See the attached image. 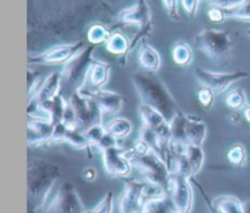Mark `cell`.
Returning <instances> with one entry per match:
<instances>
[{"label": "cell", "instance_id": "6da1fadb", "mask_svg": "<svg viewBox=\"0 0 250 213\" xmlns=\"http://www.w3.org/2000/svg\"><path fill=\"white\" fill-rule=\"evenodd\" d=\"M132 83L141 103L148 104L158 109L168 124L172 122L176 115L180 113L177 102L161 78L151 71H136L132 73Z\"/></svg>", "mask_w": 250, "mask_h": 213}, {"label": "cell", "instance_id": "7a4b0ae2", "mask_svg": "<svg viewBox=\"0 0 250 213\" xmlns=\"http://www.w3.org/2000/svg\"><path fill=\"white\" fill-rule=\"evenodd\" d=\"M61 175L58 164L45 159H33L27 168L28 213H42L48 203L51 189Z\"/></svg>", "mask_w": 250, "mask_h": 213}, {"label": "cell", "instance_id": "3957f363", "mask_svg": "<svg viewBox=\"0 0 250 213\" xmlns=\"http://www.w3.org/2000/svg\"><path fill=\"white\" fill-rule=\"evenodd\" d=\"M126 156L131 161L132 166L141 174L143 180L163 189L165 192L168 193L171 169L167 162L160 154L153 149L144 154L134 153L132 149H128L126 151Z\"/></svg>", "mask_w": 250, "mask_h": 213}, {"label": "cell", "instance_id": "277c9868", "mask_svg": "<svg viewBox=\"0 0 250 213\" xmlns=\"http://www.w3.org/2000/svg\"><path fill=\"white\" fill-rule=\"evenodd\" d=\"M94 49V44H88L82 51H80L67 64L63 65L61 70V77H62L61 95H65L67 99L71 95L82 91L83 86L87 85L90 68L94 63L93 59Z\"/></svg>", "mask_w": 250, "mask_h": 213}, {"label": "cell", "instance_id": "5b68a950", "mask_svg": "<svg viewBox=\"0 0 250 213\" xmlns=\"http://www.w3.org/2000/svg\"><path fill=\"white\" fill-rule=\"evenodd\" d=\"M165 193L167 192L148 181L131 179L125 184V189L119 198V213H141L146 198Z\"/></svg>", "mask_w": 250, "mask_h": 213}, {"label": "cell", "instance_id": "8992f818", "mask_svg": "<svg viewBox=\"0 0 250 213\" xmlns=\"http://www.w3.org/2000/svg\"><path fill=\"white\" fill-rule=\"evenodd\" d=\"M194 46L211 60L225 58L231 51L232 42L229 34L224 29H203L195 36Z\"/></svg>", "mask_w": 250, "mask_h": 213}, {"label": "cell", "instance_id": "52a82bcc", "mask_svg": "<svg viewBox=\"0 0 250 213\" xmlns=\"http://www.w3.org/2000/svg\"><path fill=\"white\" fill-rule=\"evenodd\" d=\"M68 103L73 108L77 121V129L85 131L90 126L103 124V113L97 103L84 92L78 91L68 98Z\"/></svg>", "mask_w": 250, "mask_h": 213}, {"label": "cell", "instance_id": "ba28073f", "mask_svg": "<svg viewBox=\"0 0 250 213\" xmlns=\"http://www.w3.org/2000/svg\"><path fill=\"white\" fill-rule=\"evenodd\" d=\"M84 205L70 181H63L42 213H85Z\"/></svg>", "mask_w": 250, "mask_h": 213}, {"label": "cell", "instance_id": "9c48e42d", "mask_svg": "<svg viewBox=\"0 0 250 213\" xmlns=\"http://www.w3.org/2000/svg\"><path fill=\"white\" fill-rule=\"evenodd\" d=\"M119 20L124 24H134V26L139 27V31L133 39L131 41V50L136 48L137 44L142 41V39L146 38L149 34L153 31V22H151V15L150 10H149L148 2L146 0H138L134 6L129 7V9L124 10L120 14Z\"/></svg>", "mask_w": 250, "mask_h": 213}, {"label": "cell", "instance_id": "30bf717a", "mask_svg": "<svg viewBox=\"0 0 250 213\" xmlns=\"http://www.w3.org/2000/svg\"><path fill=\"white\" fill-rule=\"evenodd\" d=\"M195 78L202 85L211 90L215 95L224 93L229 90L233 83L247 78L249 76L248 71H232V72H217V71L207 70L200 66H197L194 70Z\"/></svg>", "mask_w": 250, "mask_h": 213}, {"label": "cell", "instance_id": "8fae6325", "mask_svg": "<svg viewBox=\"0 0 250 213\" xmlns=\"http://www.w3.org/2000/svg\"><path fill=\"white\" fill-rule=\"evenodd\" d=\"M87 46L88 44H85L84 42L80 41L76 42V43L53 47V48L48 49V50L39 54V55L29 56L28 64H31V65L49 66L65 65V64H67L73 56H76L80 51H82Z\"/></svg>", "mask_w": 250, "mask_h": 213}, {"label": "cell", "instance_id": "7c38bea8", "mask_svg": "<svg viewBox=\"0 0 250 213\" xmlns=\"http://www.w3.org/2000/svg\"><path fill=\"white\" fill-rule=\"evenodd\" d=\"M189 179L182 174L171 171L168 195L171 196V200L175 203L178 213L192 212L193 203H194V191Z\"/></svg>", "mask_w": 250, "mask_h": 213}, {"label": "cell", "instance_id": "4fadbf2b", "mask_svg": "<svg viewBox=\"0 0 250 213\" xmlns=\"http://www.w3.org/2000/svg\"><path fill=\"white\" fill-rule=\"evenodd\" d=\"M102 154L103 166L107 175L111 178H126L131 174L133 166L126 156V149L116 144L102 151Z\"/></svg>", "mask_w": 250, "mask_h": 213}, {"label": "cell", "instance_id": "5bb4252c", "mask_svg": "<svg viewBox=\"0 0 250 213\" xmlns=\"http://www.w3.org/2000/svg\"><path fill=\"white\" fill-rule=\"evenodd\" d=\"M61 87H62V77H61V71H53L49 73L43 81L41 86L34 93L33 97L28 99V107H34V105L42 104L44 102L54 99L61 95Z\"/></svg>", "mask_w": 250, "mask_h": 213}, {"label": "cell", "instance_id": "9a60e30c", "mask_svg": "<svg viewBox=\"0 0 250 213\" xmlns=\"http://www.w3.org/2000/svg\"><path fill=\"white\" fill-rule=\"evenodd\" d=\"M55 125L50 121L29 118L28 120V144L43 146L53 143Z\"/></svg>", "mask_w": 250, "mask_h": 213}, {"label": "cell", "instance_id": "2e32d148", "mask_svg": "<svg viewBox=\"0 0 250 213\" xmlns=\"http://www.w3.org/2000/svg\"><path fill=\"white\" fill-rule=\"evenodd\" d=\"M100 108L103 114L116 115L121 112L124 107V98L121 95L114 92V91L98 90L85 92Z\"/></svg>", "mask_w": 250, "mask_h": 213}, {"label": "cell", "instance_id": "e0dca14e", "mask_svg": "<svg viewBox=\"0 0 250 213\" xmlns=\"http://www.w3.org/2000/svg\"><path fill=\"white\" fill-rule=\"evenodd\" d=\"M186 139H187V144L203 146L207 139V124L195 115H187Z\"/></svg>", "mask_w": 250, "mask_h": 213}, {"label": "cell", "instance_id": "ac0fdd59", "mask_svg": "<svg viewBox=\"0 0 250 213\" xmlns=\"http://www.w3.org/2000/svg\"><path fill=\"white\" fill-rule=\"evenodd\" d=\"M141 213H178V211L171 200V196L165 193V195L146 198Z\"/></svg>", "mask_w": 250, "mask_h": 213}, {"label": "cell", "instance_id": "d6986e66", "mask_svg": "<svg viewBox=\"0 0 250 213\" xmlns=\"http://www.w3.org/2000/svg\"><path fill=\"white\" fill-rule=\"evenodd\" d=\"M111 72V66L104 61H94L88 76V85L92 91L102 90L107 83Z\"/></svg>", "mask_w": 250, "mask_h": 213}, {"label": "cell", "instance_id": "ffe728a7", "mask_svg": "<svg viewBox=\"0 0 250 213\" xmlns=\"http://www.w3.org/2000/svg\"><path fill=\"white\" fill-rule=\"evenodd\" d=\"M138 63L144 70L156 72L161 68V56L154 47L143 43L138 50Z\"/></svg>", "mask_w": 250, "mask_h": 213}, {"label": "cell", "instance_id": "44dd1931", "mask_svg": "<svg viewBox=\"0 0 250 213\" xmlns=\"http://www.w3.org/2000/svg\"><path fill=\"white\" fill-rule=\"evenodd\" d=\"M212 207L217 213H244L243 202L232 195L217 196L212 200Z\"/></svg>", "mask_w": 250, "mask_h": 213}, {"label": "cell", "instance_id": "7402d4cb", "mask_svg": "<svg viewBox=\"0 0 250 213\" xmlns=\"http://www.w3.org/2000/svg\"><path fill=\"white\" fill-rule=\"evenodd\" d=\"M105 48L109 53L125 59L131 50V42H128L126 36H124L122 33L115 32V33L110 34L107 41L105 42Z\"/></svg>", "mask_w": 250, "mask_h": 213}, {"label": "cell", "instance_id": "603a6c76", "mask_svg": "<svg viewBox=\"0 0 250 213\" xmlns=\"http://www.w3.org/2000/svg\"><path fill=\"white\" fill-rule=\"evenodd\" d=\"M138 113L139 117H141L142 124L148 127H151V129H158L159 126L167 122L165 118H164V115L158 109L151 107V105L141 103V105L138 107Z\"/></svg>", "mask_w": 250, "mask_h": 213}, {"label": "cell", "instance_id": "cb8c5ba5", "mask_svg": "<svg viewBox=\"0 0 250 213\" xmlns=\"http://www.w3.org/2000/svg\"><path fill=\"white\" fill-rule=\"evenodd\" d=\"M105 130H106L107 134H110L111 136H114L117 141L125 139V137L128 136L129 134L133 130V125L129 121L128 119L122 117L114 118L112 120H110L106 125H104Z\"/></svg>", "mask_w": 250, "mask_h": 213}, {"label": "cell", "instance_id": "d4e9b609", "mask_svg": "<svg viewBox=\"0 0 250 213\" xmlns=\"http://www.w3.org/2000/svg\"><path fill=\"white\" fill-rule=\"evenodd\" d=\"M186 157L192 168L193 175H197L202 170L203 166L205 163V153L203 146H197V144H188L185 151Z\"/></svg>", "mask_w": 250, "mask_h": 213}, {"label": "cell", "instance_id": "484cf974", "mask_svg": "<svg viewBox=\"0 0 250 213\" xmlns=\"http://www.w3.org/2000/svg\"><path fill=\"white\" fill-rule=\"evenodd\" d=\"M61 142L68 143L70 146L75 147L77 149H85L90 147L84 132L78 129H67V127H65L62 136H61Z\"/></svg>", "mask_w": 250, "mask_h": 213}, {"label": "cell", "instance_id": "4316f807", "mask_svg": "<svg viewBox=\"0 0 250 213\" xmlns=\"http://www.w3.org/2000/svg\"><path fill=\"white\" fill-rule=\"evenodd\" d=\"M193 50L185 42H178L173 46L172 59L178 66H189L193 63Z\"/></svg>", "mask_w": 250, "mask_h": 213}, {"label": "cell", "instance_id": "83f0119b", "mask_svg": "<svg viewBox=\"0 0 250 213\" xmlns=\"http://www.w3.org/2000/svg\"><path fill=\"white\" fill-rule=\"evenodd\" d=\"M225 103L233 110H241L247 107V95L242 88H234L225 97Z\"/></svg>", "mask_w": 250, "mask_h": 213}, {"label": "cell", "instance_id": "f1b7e54d", "mask_svg": "<svg viewBox=\"0 0 250 213\" xmlns=\"http://www.w3.org/2000/svg\"><path fill=\"white\" fill-rule=\"evenodd\" d=\"M227 161L231 166L236 168H242L246 166L247 162V151L246 147L241 143L233 144L227 152Z\"/></svg>", "mask_w": 250, "mask_h": 213}, {"label": "cell", "instance_id": "f546056e", "mask_svg": "<svg viewBox=\"0 0 250 213\" xmlns=\"http://www.w3.org/2000/svg\"><path fill=\"white\" fill-rule=\"evenodd\" d=\"M110 32L109 29L106 28L103 24H92L89 27L87 32V38L89 44H94V46H98V44L105 43L107 41V38L110 37Z\"/></svg>", "mask_w": 250, "mask_h": 213}, {"label": "cell", "instance_id": "4dcf8cb0", "mask_svg": "<svg viewBox=\"0 0 250 213\" xmlns=\"http://www.w3.org/2000/svg\"><path fill=\"white\" fill-rule=\"evenodd\" d=\"M225 17L241 20V21H250V0H246L232 9L225 10Z\"/></svg>", "mask_w": 250, "mask_h": 213}, {"label": "cell", "instance_id": "1f68e13d", "mask_svg": "<svg viewBox=\"0 0 250 213\" xmlns=\"http://www.w3.org/2000/svg\"><path fill=\"white\" fill-rule=\"evenodd\" d=\"M83 132H84L90 147H95V148H97L99 142L102 141L104 135L106 134V130H105V126L103 124H97L94 125V126H90L89 129H87Z\"/></svg>", "mask_w": 250, "mask_h": 213}, {"label": "cell", "instance_id": "d6a6232c", "mask_svg": "<svg viewBox=\"0 0 250 213\" xmlns=\"http://www.w3.org/2000/svg\"><path fill=\"white\" fill-rule=\"evenodd\" d=\"M114 212V192L107 191L102 200L93 210L87 211L85 213H112Z\"/></svg>", "mask_w": 250, "mask_h": 213}, {"label": "cell", "instance_id": "836d02e7", "mask_svg": "<svg viewBox=\"0 0 250 213\" xmlns=\"http://www.w3.org/2000/svg\"><path fill=\"white\" fill-rule=\"evenodd\" d=\"M198 100L200 102V104L204 108H210L214 104L215 100V93L207 87H202L198 91Z\"/></svg>", "mask_w": 250, "mask_h": 213}, {"label": "cell", "instance_id": "e575fe53", "mask_svg": "<svg viewBox=\"0 0 250 213\" xmlns=\"http://www.w3.org/2000/svg\"><path fill=\"white\" fill-rule=\"evenodd\" d=\"M209 4V6H216L221 7L224 10L232 9V7L237 6V5L242 4L246 0H205Z\"/></svg>", "mask_w": 250, "mask_h": 213}, {"label": "cell", "instance_id": "d590c367", "mask_svg": "<svg viewBox=\"0 0 250 213\" xmlns=\"http://www.w3.org/2000/svg\"><path fill=\"white\" fill-rule=\"evenodd\" d=\"M163 1L164 7H165L166 12L168 16L172 20L178 21L180 16H178V9H177V0H161Z\"/></svg>", "mask_w": 250, "mask_h": 213}, {"label": "cell", "instance_id": "8d00e7d4", "mask_svg": "<svg viewBox=\"0 0 250 213\" xmlns=\"http://www.w3.org/2000/svg\"><path fill=\"white\" fill-rule=\"evenodd\" d=\"M208 15H209V19L212 22H222L224 20H226L225 17V10L221 7L216 6H210L208 10Z\"/></svg>", "mask_w": 250, "mask_h": 213}, {"label": "cell", "instance_id": "74e56055", "mask_svg": "<svg viewBox=\"0 0 250 213\" xmlns=\"http://www.w3.org/2000/svg\"><path fill=\"white\" fill-rule=\"evenodd\" d=\"M117 140L115 139L114 136H111V135L110 134H105L104 135V137H103L102 139V141L99 142V144H98L97 146V149L98 151H104V149H106V148H109V147H111V146H116L117 144Z\"/></svg>", "mask_w": 250, "mask_h": 213}, {"label": "cell", "instance_id": "f35d334b", "mask_svg": "<svg viewBox=\"0 0 250 213\" xmlns=\"http://www.w3.org/2000/svg\"><path fill=\"white\" fill-rule=\"evenodd\" d=\"M202 0H182V7L189 16H194Z\"/></svg>", "mask_w": 250, "mask_h": 213}, {"label": "cell", "instance_id": "ab89813d", "mask_svg": "<svg viewBox=\"0 0 250 213\" xmlns=\"http://www.w3.org/2000/svg\"><path fill=\"white\" fill-rule=\"evenodd\" d=\"M82 175L87 181H94L95 179L98 178V171L95 170V168H93V166H87V168H84V170L82 171Z\"/></svg>", "mask_w": 250, "mask_h": 213}, {"label": "cell", "instance_id": "60d3db41", "mask_svg": "<svg viewBox=\"0 0 250 213\" xmlns=\"http://www.w3.org/2000/svg\"><path fill=\"white\" fill-rule=\"evenodd\" d=\"M243 115H244V119L250 124V104L247 105L243 110Z\"/></svg>", "mask_w": 250, "mask_h": 213}, {"label": "cell", "instance_id": "b9f144b4", "mask_svg": "<svg viewBox=\"0 0 250 213\" xmlns=\"http://www.w3.org/2000/svg\"><path fill=\"white\" fill-rule=\"evenodd\" d=\"M243 211L244 213H250V200L243 202Z\"/></svg>", "mask_w": 250, "mask_h": 213}, {"label": "cell", "instance_id": "7bdbcfd3", "mask_svg": "<svg viewBox=\"0 0 250 213\" xmlns=\"http://www.w3.org/2000/svg\"><path fill=\"white\" fill-rule=\"evenodd\" d=\"M248 34H249V36H250V29H249V31H248Z\"/></svg>", "mask_w": 250, "mask_h": 213}]
</instances>
